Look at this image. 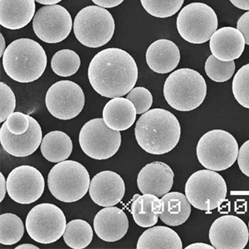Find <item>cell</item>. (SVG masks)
Listing matches in <instances>:
<instances>
[{
    "label": "cell",
    "mask_w": 249,
    "mask_h": 249,
    "mask_svg": "<svg viewBox=\"0 0 249 249\" xmlns=\"http://www.w3.org/2000/svg\"><path fill=\"white\" fill-rule=\"evenodd\" d=\"M88 79L101 96L122 97L136 86L138 68L127 52L121 48H107L96 53L90 62Z\"/></svg>",
    "instance_id": "6da1fadb"
},
{
    "label": "cell",
    "mask_w": 249,
    "mask_h": 249,
    "mask_svg": "<svg viewBox=\"0 0 249 249\" xmlns=\"http://www.w3.org/2000/svg\"><path fill=\"white\" fill-rule=\"evenodd\" d=\"M180 135L181 127L176 116L161 108L142 114L135 128L140 146L151 155L169 153L178 144Z\"/></svg>",
    "instance_id": "7a4b0ae2"
},
{
    "label": "cell",
    "mask_w": 249,
    "mask_h": 249,
    "mask_svg": "<svg viewBox=\"0 0 249 249\" xmlns=\"http://www.w3.org/2000/svg\"><path fill=\"white\" fill-rule=\"evenodd\" d=\"M2 60L7 75L22 83L38 79L47 67L45 50L37 42L29 38H19L10 43Z\"/></svg>",
    "instance_id": "3957f363"
},
{
    "label": "cell",
    "mask_w": 249,
    "mask_h": 249,
    "mask_svg": "<svg viewBox=\"0 0 249 249\" xmlns=\"http://www.w3.org/2000/svg\"><path fill=\"white\" fill-rule=\"evenodd\" d=\"M206 94L204 77L190 68L176 70L164 82V98L171 107L178 111L196 110L204 102Z\"/></svg>",
    "instance_id": "277c9868"
},
{
    "label": "cell",
    "mask_w": 249,
    "mask_h": 249,
    "mask_svg": "<svg viewBox=\"0 0 249 249\" xmlns=\"http://www.w3.org/2000/svg\"><path fill=\"white\" fill-rule=\"evenodd\" d=\"M90 176L79 162L64 160L57 163L48 176V189L53 197L64 203L82 199L90 188Z\"/></svg>",
    "instance_id": "5b68a950"
},
{
    "label": "cell",
    "mask_w": 249,
    "mask_h": 249,
    "mask_svg": "<svg viewBox=\"0 0 249 249\" xmlns=\"http://www.w3.org/2000/svg\"><path fill=\"white\" fill-rule=\"evenodd\" d=\"M238 144L234 136L224 130H212L198 141L196 154L199 163L208 170L223 171L238 159Z\"/></svg>",
    "instance_id": "8992f818"
},
{
    "label": "cell",
    "mask_w": 249,
    "mask_h": 249,
    "mask_svg": "<svg viewBox=\"0 0 249 249\" xmlns=\"http://www.w3.org/2000/svg\"><path fill=\"white\" fill-rule=\"evenodd\" d=\"M77 39L88 48H101L110 42L115 32V20L110 12L100 6H88L74 19Z\"/></svg>",
    "instance_id": "52a82bcc"
},
{
    "label": "cell",
    "mask_w": 249,
    "mask_h": 249,
    "mask_svg": "<svg viewBox=\"0 0 249 249\" xmlns=\"http://www.w3.org/2000/svg\"><path fill=\"white\" fill-rule=\"evenodd\" d=\"M227 192L223 176L208 169L194 173L185 184V196L191 205L206 212L220 206L226 198Z\"/></svg>",
    "instance_id": "ba28073f"
},
{
    "label": "cell",
    "mask_w": 249,
    "mask_h": 249,
    "mask_svg": "<svg viewBox=\"0 0 249 249\" xmlns=\"http://www.w3.org/2000/svg\"><path fill=\"white\" fill-rule=\"evenodd\" d=\"M218 17L214 10L204 3L188 4L179 12L176 26L178 34L189 43L202 44L217 31Z\"/></svg>",
    "instance_id": "9c48e42d"
},
{
    "label": "cell",
    "mask_w": 249,
    "mask_h": 249,
    "mask_svg": "<svg viewBox=\"0 0 249 249\" xmlns=\"http://www.w3.org/2000/svg\"><path fill=\"white\" fill-rule=\"evenodd\" d=\"M67 219L55 204H40L34 207L26 218V230L30 238L39 244H53L64 234Z\"/></svg>",
    "instance_id": "30bf717a"
},
{
    "label": "cell",
    "mask_w": 249,
    "mask_h": 249,
    "mask_svg": "<svg viewBox=\"0 0 249 249\" xmlns=\"http://www.w3.org/2000/svg\"><path fill=\"white\" fill-rule=\"evenodd\" d=\"M79 144L82 151L90 158L103 160L115 156L119 150L122 135L118 130L108 127L103 118H96L82 126Z\"/></svg>",
    "instance_id": "8fae6325"
},
{
    "label": "cell",
    "mask_w": 249,
    "mask_h": 249,
    "mask_svg": "<svg viewBox=\"0 0 249 249\" xmlns=\"http://www.w3.org/2000/svg\"><path fill=\"white\" fill-rule=\"evenodd\" d=\"M45 103L52 116L57 119L68 121L82 112L85 105V95L77 83L60 81L48 89Z\"/></svg>",
    "instance_id": "7c38bea8"
},
{
    "label": "cell",
    "mask_w": 249,
    "mask_h": 249,
    "mask_svg": "<svg viewBox=\"0 0 249 249\" xmlns=\"http://www.w3.org/2000/svg\"><path fill=\"white\" fill-rule=\"evenodd\" d=\"M71 28L72 19L70 13L58 4L42 7L33 19L34 33L44 43H61L68 37Z\"/></svg>",
    "instance_id": "4fadbf2b"
},
{
    "label": "cell",
    "mask_w": 249,
    "mask_h": 249,
    "mask_svg": "<svg viewBox=\"0 0 249 249\" xmlns=\"http://www.w3.org/2000/svg\"><path fill=\"white\" fill-rule=\"evenodd\" d=\"M45 182L39 170L30 165H21L12 170L7 178V193L20 204H30L43 196Z\"/></svg>",
    "instance_id": "5bb4252c"
},
{
    "label": "cell",
    "mask_w": 249,
    "mask_h": 249,
    "mask_svg": "<svg viewBox=\"0 0 249 249\" xmlns=\"http://www.w3.org/2000/svg\"><path fill=\"white\" fill-rule=\"evenodd\" d=\"M209 238L216 249H244L249 243V228L237 216H222L210 227Z\"/></svg>",
    "instance_id": "9a60e30c"
},
{
    "label": "cell",
    "mask_w": 249,
    "mask_h": 249,
    "mask_svg": "<svg viewBox=\"0 0 249 249\" xmlns=\"http://www.w3.org/2000/svg\"><path fill=\"white\" fill-rule=\"evenodd\" d=\"M29 130L22 135H14L7 127L6 122L0 129V142L7 153L15 157H27L34 154L43 141L39 123L29 116Z\"/></svg>",
    "instance_id": "2e32d148"
},
{
    "label": "cell",
    "mask_w": 249,
    "mask_h": 249,
    "mask_svg": "<svg viewBox=\"0 0 249 249\" xmlns=\"http://www.w3.org/2000/svg\"><path fill=\"white\" fill-rule=\"evenodd\" d=\"M125 185L117 173L105 170L91 179L89 195L95 204L102 207L115 206L123 199Z\"/></svg>",
    "instance_id": "e0dca14e"
},
{
    "label": "cell",
    "mask_w": 249,
    "mask_h": 249,
    "mask_svg": "<svg viewBox=\"0 0 249 249\" xmlns=\"http://www.w3.org/2000/svg\"><path fill=\"white\" fill-rule=\"evenodd\" d=\"M175 174L164 162L156 161L142 168L137 177V185L143 194H151L159 198L170 192Z\"/></svg>",
    "instance_id": "ac0fdd59"
},
{
    "label": "cell",
    "mask_w": 249,
    "mask_h": 249,
    "mask_svg": "<svg viewBox=\"0 0 249 249\" xmlns=\"http://www.w3.org/2000/svg\"><path fill=\"white\" fill-rule=\"evenodd\" d=\"M94 230L105 242H116L123 238L129 229V220L123 210L117 207H105L94 218Z\"/></svg>",
    "instance_id": "d6986e66"
},
{
    "label": "cell",
    "mask_w": 249,
    "mask_h": 249,
    "mask_svg": "<svg viewBox=\"0 0 249 249\" xmlns=\"http://www.w3.org/2000/svg\"><path fill=\"white\" fill-rule=\"evenodd\" d=\"M244 35L232 27L221 28L210 38V51L220 61L230 62L241 57L245 49Z\"/></svg>",
    "instance_id": "ffe728a7"
},
{
    "label": "cell",
    "mask_w": 249,
    "mask_h": 249,
    "mask_svg": "<svg viewBox=\"0 0 249 249\" xmlns=\"http://www.w3.org/2000/svg\"><path fill=\"white\" fill-rule=\"evenodd\" d=\"M145 59L149 68L156 73H169L178 65L180 52L170 40H156L148 48Z\"/></svg>",
    "instance_id": "44dd1931"
},
{
    "label": "cell",
    "mask_w": 249,
    "mask_h": 249,
    "mask_svg": "<svg viewBox=\"0 0 249 249\" xmlns=\"http://www.w3.org/2000/svg\"><path fill=\"white\" fill-rule=\"evenodd\" d=\"M35 0H0V24L11 30L23 29L35 15Z\"/></svg>",
    "instance_id": "7402d4cb"
},
{
    "label": "cell",
    "mask_w": 249,
    "mask_h": 249,
    "mask_svg": "<svg viewBox=\"0 0 249 249\" xmlns=\"http://www.w3.org/2000/svg\"><path fill=\"white\" fill-rule=\"evenodd\" d=\"M136 114L133 103L124 97L110 100L102 111L106 124L110 129L118 131L131 127L136 122Z\"/></svg>",
    "instance_id": "603a6c76"
},
{
    "label": "cell",
    "mask_w": 249,
    "mask_h": 249,
    "mask_svg": "<svg viewBox=\"0 0 249 249\" xmlns=\"http://www.w3.org/2000/svg\"><path fill=\"white\" fill-rule=\"evenodd\" d=\"M134 221L142 228H150L158 223L163 211V203L159 197L151 194L135 195L130 207Z\"/></svg>",
    "instance_id": "cb8c5ba5"
},
{
    "label": "cell",
    "mask_w": 249,
    "mask_h": 249,
    "mask_svg": "<svg viewBox=\"0 0 249 249\" xmlns=\"http://www.w3.org/2000/svg\"><path fill=\"white\" fill-rule=\"evenodd\" d=\"M163 211L160 220L169 226L177 227L185 223L191 213V204L186 196L179 192H169L161 198Z\"/></svg>",
    "instance_id": "d4e9b609"
},
{
    "label": "cell",
    "mask_w": 249,
    "mask_h": 249,
    "mask_svg": "<svg viewBox=\"0 0 249 249\" xmlns=\"http://www.w3.org/2000/svg\"><path fill=\"white\" fill-rule=\"evenodd\" d=\"M137 249H182L183 244L178 233L165 226L152 227L140 237Z\"/></svg>",
    "instance_id": "484cf974"
},
{
    "label": "cell",
    "mask_w": 249,
    "mask_h": 249,
    "mask_svg": "<svg viewBox=\"0 0 249 249\" xmlns=\"http://www.w3.org/2000/svg\"><path fill=\"white\" fill-rule=\"evenodd\" d=\"M72 147L71 138L60 130L47 134L40 145L43 157L52 163H59L68 160L72 152Z\"/></svg>",
    "instance_id": "4316f807"
},
{
    "label": "cell",
    "mask_w": 249,
    "mask_h": 249,
    "mask_svg": "<svg viewBox=\"0 0 249 249\" xmlns=\"http://www.w3.org/2000/svg\"><path fill=\"white\" fill-rule=\"evenodd\" d=\"M93 238V230L88 222L82 219H74L66 227L63 239L69 248L83 249L89 246Z\"/></svg>",
    "instance_id": "83f0119b"
},
{
    "label": "cell",
    "mask_w": 249,
    "mask_h": 249,
    "mask_svg": "<svg viewBox=\"0 0 249 249\" xmlns=\"http://www.w3.org/2000/svg\"><path fill=\"white\" fill-rule=\"evenodd\" d=\"M23 234L24 226L18 216L10 213L0 215V244L14 245L22 239Z\"/></svg>",
    "instance_id": "f1b7e54d"
},
{
    "label": "cell",
    "mask_w": 249,
    "mask_h": 249,
    "mask_svg": "<svg viewBox=\"0 0 249 249\" xmlns=\"http://www.w3.org/2000/svg\"><path fill=\"white\" fill-rule=\"evenodd\" d=\"M81 59L76 52L62 49L54 54L51 67L54 73L60 77H71L79 70Z\"/></svg>",
    "instance_id": "f546056e"
},
{
    "label": "cell",
    "mask_w": 249,
    "mask_h": 249,
    "mask_svg": "<svg viewBox=\"0 0 249 249\" xmlns=\"http://www.w3.org/2000/svg\"><path fill=\"white\" fill-rule=\"evenodd\" d=\"M184 0H141L148 14L160 18H170L181 9Z\"/></svg>",
    "instance_id": "4dcf8cb0"
},
{
    "label": "cell",
    "mask_w": 249,
    "mask_h": 249,
    "mask_svg": "<svg viewBox=\"0 0 249 249\" xmlns=\"http://www.w3.org/2000/svg\"><path fill=\"white\" fill-rule=\"evenodd\" d=\"M234 61L224 62L216 58L213 55L208 57L205 62V72L210 79L216 82L229 81L235 71Z\"/></svg>",
    "instance_id": "1f68e13d"
},
{
    "label": "cell",
    "mask_w": 249,
    "mask_h": 249,
    "mask_svg": "<svg viewBox=\"0 0 249 249\" xmlns=\"http://www.w3.org/2000/svg\"><path fill=\"white\" fill-rule=\"evenodd\" d=\"M232 93L242 107L249 109V63L235 74L232 80Z\"/></svg>",
    "instance_id": "d6a6232c"
},
{
    "label": "cell",
    "mask_w": 249,
    "mask_h": 249,
    "mask_svg": "<svg viewBox=\"0 0 249 249\" xmlns=\"http://www.w3.org/2000/svg\"><path fill=\"white\" fill-rule=\"evenodd\" d=\"M128 100L133 103L136 109V113L142 115L150 110L153 103V96L150 91L143 88H135L127 94Z\"/></svg>",
    "instance_id": "836d02e7"
},
{
    "label": "cell",
    "mask_w": 249,
    "mask_h": 249,
    "mask_svg": "<svg viewBox=\"0 0 249 249\" xmlns=\"http://www.w3.org/2000/svg\"><path fill=\"white\" fill-rule=\"evenodd\" d=\"M16 108V98L9 86L0 82V122L8 119Z\"/></svg>",
    "instance_id": "e575fe53"
},
{
    "label": "cell",
    "mask_w": 249,
    "mask_h": 249,
    "mask_svg": "<svg viewBox=\"0 0 249 249\" xmlns=\"http://www.w3.org/2000/svg\"><path fill=\"white\" fill-rule=\"evenodd\" d=\"M7 127L14 135H22L29 130L30 125L29 115L22 112H14L6 120Z\"/></svg>",
    "instance_id": "d590c367"
},
{
    "label": "cell",
    "mask_w": 249,
    "mask_h": 249,
    "mask_svg": "<svg viewBox=\"0 0 249 249\" xmlns=\"http://www.w3.org/2000/svg\"><path fill=\"white\" fill-rule=\"evenodd\" d=\"M237 160L242 173L249 177V140L241 146Z\"/></svg>",
    "instance_id": "8d00e7d4"
},
{
    "label": "cell",
    "mask_w": 249,
    "mask_h": 249,
    "mask_svg": "<svg viewBox=\"0 0 249 249\" xmlns=\"http://www.w3.org/2000/svg\"><path fill=\"white\" fill-rule=\"evenodd\" d=\"M237 29L244 35L245 43L249 46V11L242 15L238 19Z\"/></svg>",
    "instance_id": "74e56055"
},
{
    "label": "cell",
    "mask_w": 249,
    "mask_h": 249,
    "mask_svg": "<svg viewBox=\"0 0 249 249\" xmlns=\"http://www.w3.org/2000/svg\"><path fill=\"white\" fill-rule=\"evenodd\" d=\"M95 4L102 8H115L123 3L124 0H91Z\"/></svg>",
    "instance_id": "f35d334b"
},
{
    "label": "cell",
    "mask_w": 249,
    "mask_h": 249,
    "mask_svg": "<svg viewBox=\"0 0 249 249\" xmlns=\"http://www.w3.org/2000/svg\"><path fill=\"white\" fill-rule=\"evenodd\" d=\"M6 193H7V180H6L3 173H0V202L3 200L5 198Z\"/></svg>",
    "instance_id": "ab89813d"
},
{
    "label": "cell",
    "mask_w": 249,
    "mask_h": 249,
    "mask_svg": "<svg viewBox=\"0 0 249 249\" xmlns=\"http://www.w3.org/2000/svg\"><path fill=\"white\" fill-rule=\"evenodd\" d=\"M230 1L236 8L249 11V0H230Z\"/></svg>",
    "instance_id": "60d3db41"
},
{
    "label": "cell",
    "mask_w": 249,
    "mask_h": 249,
    "mask_svg": "<svg viewBox=\"0 0 249 249\" xmlns=\"http://www.w3.org/2000/svg\"><path fill=\"white\" fill-rule=\"evenodd\" d=\"M185 249H214V248L210 246L209 244L196 243V244H190L189 246H187Z\"/></svg>",
    "instance_id": "b9f144b4"
},
{
    "label": "cell",
    "mask_w": 249,
    "mask_h": 249,
    "mask_svg": "<svg viewBox=\"0 0 249 249\" xmlns=\"http://www.w3.org/2000/svg\"><path fill=\"white\" fill-rule=\"evenodd\" d=\"M37 3L43 4V5H53L61 2L62 0H35Z\"/></svg>",
    "instance_id": "7bdbcfd3"
},
{
    "label": "cell",
    "mask_w": 249,
    "mask_h": 249,
    "mask_svg": "<svg viewBox=\"0 0 249 249\" xmlns=\"http://www.w3.org/2000/svg\"><path fill=\"white\" fill-rule=\"evenodd\" d=\"M4 49H5V40L3 34H0V57H3Z\"/></svg>",
    "instance_id": "ee69618b"
},
{
    "label": "cell",
    "mask_w": 249,
    "mask_h": 249,
    "mask_svg": "<svg viewBox=\"0 0 249 249\" xmlns=\"http://www.w3.org/2000/svg\"><path fill=\"white\" fill-rule=\"evenodd\" d=\"M38 249L39 248L37 246H34L33 244H22V245H19V246H17L15 248V249Z\"/></svg>",
    "instance_id": "f6af8a7d"
},
{
    "label": "cell",
    "mask_w": 249,
    "mask_h": 249,
    "mask_svg": "<svg viewBox=\"0 0 249 249\" xmlns=\"http://www.w3.org/2000/svg\"></svg>",
    "instance_id": "bcb514c9"
}]
</instances>
